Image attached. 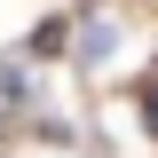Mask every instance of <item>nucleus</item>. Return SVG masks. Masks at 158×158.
Here are the masks:
<instances>
[{
    "label": "nucleus",
    "mask_w": 158,
    "mask_h": 158,
    "mask_svg": "<svg viewBox=\"0 0 158 158\" xmlns=\"http://www.w3.org/2000/svg\"><path fill=\"white\" fill-rule=\"evenodd\" d=\"M79 56H87V63L111 56V24H87V32H79Z\"/></svg>",
    "instance_id": "1"
},
{
    "label": "nucleus",
    "mask_w": 158,
    "mask_h": 158,
    "mask_svg": "<svg viewBox=\"0 0 158 158\" xmlns=\"http://www.w3.org/2000/svg\"><path fill=\"white\" fill-rule=\"evenodd\" d=\"M142 111H150V127H158V79H150V87H142Z\"/></svg>",
    "instance_id": "2"
}]
</instances>
